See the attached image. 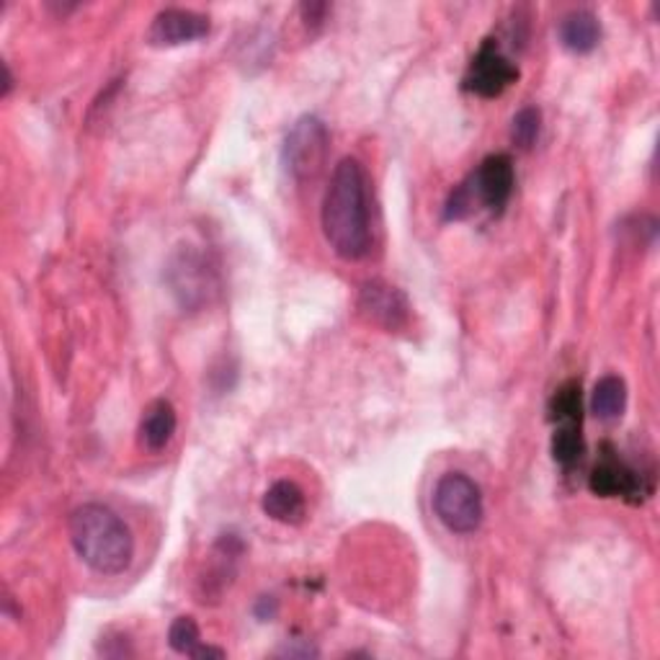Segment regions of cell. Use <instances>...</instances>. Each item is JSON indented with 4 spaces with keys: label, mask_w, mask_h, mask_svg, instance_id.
Here are the masks:
<instances>
[{
    "label": "cell",
    "mask_w": 660,
    "mask_h": 660,
    "mask_svg": "<svg viewBox=\"0 0 660 660\" xmlns=\"http://www.w3.org/2000/svg\"><path fill=\"white\" fill-rule=\"evenodd\" d=\"M279 656H286V658H317V650L313 646H286L279 650Z\"/></svg>",
    "instance_id": "603a6c76"
},
{
    "label": "cell",
    "mask_w": 660,
    "mask_h": 660,
    "mask_svg": "<svg viewBox=\"0 0 660 660\" xmlns=\"http://www.w3.org/2000/svg\"><path fill=\"white\" fill-rule=\"evenodd\" d=\"M253 611H255V617L261 619V622H271V619L276 617V611H279V604H276V599L274 596H261L259 601H255V607H253Z\"/></svg>",
    "instance_id": "44dd1931"
},
{
    "label": "cell",
    "mask_w": 660,
    "mask_h": 660,
    "mask_svg": "<svg viewBox=\"0 0 660 660\" xmlns=\"http://www.w3.org/2000/svg\"><path fill=\"white\" fill-rule=\"evenodd\" d=\"M323 235L344 261H359L371 248L367 170L356 158H344L333 168L323 197Z\"/></svg>",
    "instance_id": "6da1fadb"
},
{
    "label": "cell",
    "mask_w": 660,
    "mask_h": 660,
    "mask_svg": "<svg viewBox=\"0 0 660 660\" xmlns=\"http://www.w3.org/2000/svg\"><path fill=\"white\" fill-rule=\"evenodd\" d=\"M584 418V392L576 379L557 387L553 400H549V421L561 426H580Z\"/></svg>",
    "instance_id": "9a60e30c"
},
{
    "label": "cell",
    "mask_w": 660,
    "mask_h": 660,
    "mask_svg": "<svg viewBox=\"0 0 660 660\" xmlns=\"http://www.w3.org/2000/svg\"><path fill=\"white\" fill-rule=\"evenodd\" d=\"M433 511L439 522L454 534H472L480 530L485 516L483 491L464 472H447L433 488Z\"/></svg>",
    "instance_id": "277c9868"
},
{
    "label": "cell",
    "mask_w": 660,
    "mask_h": 660,
    "mask_svg": "<svg viewBox=\"0 0 660 660\" xmlns=\"http://www.w3.org/2000/svg\"><path fill=\"white\" fill-rule=\"evenodd\" d=\"M178 426L176 408L168 400H155L147 406L143 421H139V444L147 452H163L174 439Z\"/></svg>",
    "instance_id": "7c38bea8"
},
{
    "label": "cell",
    "mask_w": 660,
    "mask_h": 660,
    "mask_svg": "<svg viewBox=\"0 0 660 660\" xmlns=\"http://www.w3.org/2000/svg\"><path fill=\"white\" fill-rule=\"evenodd\" d=\"M224 656V650L222 648H214V646H205V642H199L197 646V650H193V653L189 656V658H197V660H201V658H217V660H222Z\"/></svg>",
    "instance_id": "cb8c5ba5"
},
{
    "label": "cell",
    "mask_w": 660,
    "mask_h": 660,
    "mask_svg": "<svg viewBox=\"0 0 660 660\" xmlns=\"http://www.w3.org/2000/svg\"><path fill=\"white\" fill-rule=\"evenodd\" d=\"M584 437H580V426H561L553 433V457L563 468H573L584 457Z\"/></svg>",
    "instance_id": "2e32d148"
},
{
    "label": "cell",
    "mask_w": 660,
    "mask_h": 660,
    "mask_svg": "<svg viewBox=\"0 0 660 660\" xmlns=\"http://www.w3.org/2000/svg\"><path fill=\"white\" fill-rule=\"evenodd\" d=\"M539 129L542 112L537 106H524L522 112L514 116V122H511V139H514V145L522 147V150H532L534 143L539 139Z\"/></svg>",
    "instance_id": "e0dca14e"
},
{
    "label": "cell",
    "mask_w": 660,
    "mask_h": 660,
    "mask_svg": "<svg viewBox=\"0 0 660 660\" xmlns=\"http://www.w3.org/2000/svg\"><path fill=\"white\" fill-rule=\"evenodd\" d=\"M263 514L279 524H300L305 518V493L292 480H279L263 495Z\"/></svg>",
    "instance_id": "4fadbf2b"
},
{
    "label": "cell",
    "mask_w": 660,
    "mask_h": 660,
    "mask_svg": "<svg viewBox=\"0 0 660 660\" xmlns=\"http://www.w3.org/2000/svg\"><path fill=\"white\" fill-rule=\"evenodd\" d=\"M331 150V132L325 122L315 114L300 116L286 132L284 147H282V163L284 170L297 184L315 181L323 174L325 163H328Z\"/></svg>",
    "instance_id": "3957f363"
},
{
    "label": "cell",
    "mask_w": 660,
    "mask_h": 660,
    "mask_svg": "<svg viewBox=\"0 0 660 660\" xmlns=\"http://www.w3.org/2000/svg\"><path fill=\"white\" fill-rule=\"evenodd\" d=\"M209 34V19L189 8H166L155 15L147 29V42L153 46H178L199 42Z\"/></svg>",
    "instance_id": "9c48e42d"
},
{
    "label": "cell",
    "mask_w": 660,
    "mask_h": 660,
    "mask_svg": "<svg viewBox=\"0 0 660 660\" xmlns=\"http://www.w3.org/2000/svg\"><path fill=\"white\" fill-rule=\"evenodd\" d=\"M201 642L199 625L193 622V617H178L174 619L168 630V646L181 656H191L197 646Z\"/></svg>",
    "instance_id": "ac0fdd59"
},
{
    "label": "cell",
    "mask_w": 660,
    "mask_h": 660,
    "mask_svg": "<svg viewBox=\"0 0 660 660\" xmlns=\"http://www.w3.org/2000/svg\"><path fill=\"white\" fill-rule=\"evenodd\" d=\"M70 542L91 570L119 576L135 557V537L124 518L101 503H83L70 516Z\"/></svg>",
    "instance_id": "7a4b0ae2"
},
{
    "label": "cell",
    "mask_w": 660,
    "mask_h": 660,
    "mask_svg": "<svg viewBox=\"0 0 660 660\" xmlns=\"http://www.w3.org/2000/svg\"><path fill=\"white\" fill-rule=\"evenodd\" d=\"M468 184L472 193H475V201H480L488 212L501 214L516 186L514 160H511L506 153L488 155L478 166L475 174L468 178Z\"/></svg>",
    "instance_id": "52a82bcc"
},
{
    "label": "cell",
    "mask_w": 660,
    "mask_h": 660,
    "mask_svg": "<svg viewBox=\"0 0 660 660\" xmlns=\"http://www.w3.org/2000/svg\"><path fill=\"white\" fill-rule=\"evenodd\" d=\"M359 310L369 323H375L385 331H400L410 321L408 297L398 286L387 284L383 279H371V282L362 286Z\"/></svg>",
    "instance_id": "ba28073f"
},
{
    "label": "cell",
    "mask_w": 660,
    "mask_h": 660,
    "mask_svg": "<svg viewBox=\"0 0 660 660\" xmlns=\"http://www.w3.org/2000/svg\"><path fill=\"white\" fill-rule=\"evenodd\" d=\"M166 282L178 305L184 310H199L214 292V271L207 255L193 245H178L166 263Z\"/></svg>",
    "instance_id": "5b68a950"
},
{
    "label": "cell",
    "mask_w": 660,
    "mask_h": 660,
    "mask_svg": "<svg viewBox=\"0 0 660 660\" xmlns=\"http://www.w3.org/2000/svg\"><path fill=\"white\" fill-rule=\"evenodd\" d=\"M588 488L601 499H627L638 503L646 495L642 475H638V470H632L625 460H619L615 452L601 457V462L588 478Z\"/></svg>",
    "instance_id": "30bf717a"
},
{
    "label": "cell",
    "mask_w": 660,
    "mask_h": 660,
    "mask_svg": "<svg viewBox=\"0 0 660 660\" xmlns=\"http://www.w3.org/2000/svg\"><path fill=\"white\" fill-rule=\"evenodd\" d=\"M557 34H561V44L565 50L576 54H588L601 42V23L596 19V13L586 11V8H578V11L563 15Z\"/></svg>",
    "instance_id": "8fae6325"
},
{
    "label": "cell",
    "mask_w": 660,
    "mask_h": 660,
    "mask_svg": "<svg viewBox=\"0 0 660 660\" xmlns=\"http://www.w3.org/2000/svg\"><path fill=\"white\" fill-rule=\"evenodd\" d=\"M627 408V383L617 375H607L596 383L591 392V410L599 421H617Z\"/></svg>",
    "instance_id": "5bb4252c"
},
{
    "label": "cell",
    "mask_w": 660,
    "mask_h": 660,
    "mask_svg": "<svg viewBox=\"0 0 660 660\" xmlns=\"http://www.w3.org/2000/svg\"><path fill=\"white\" fill-rule=\"evenodd\" d=\"M3 91H0V96H8V93H11V88H13V75H11V67H8V62H3Z\"/></svg>",
    "instance_id": "d4e9b609"
},
{
    "label": "cell",
    "mask_w": 660,
    "mask_h": 660,
    "mask_svg": "<svg viewBox=\"0 0 660 660\" xmlns=\"http://www.w3.org/2000/svg\"><path fill=\"white\" fill-rule=\"evenodd\" d=\"M300 11H302V19H305L307 27H310V23H313V27H321L325 13H328V6H325V3H305L300 8Z\"/></svg>",
    "instance_id": "7402d4cb"
},
{
    "label": "cell",
    "mask_w": 660,
    "mask_h": 660,
    "mask_svg": "<svg viewBox=\"0 0 660 660\" xmlns=\"http://www.w3.org/2000/svg\"><path fill=\"white\" fill-rule=\"evenodd\" d=\"M98 653L104 658H129L135 656V648H132V642L124 638V635H106V638L98 640Z\"/></svg>",
    "instance_id": "ffe728a7"
},
{
    "label": "cell",
    "mask_w": 660,
    "mask_h": 660,
    "mask_svg": "<svg viewBox=\"0 0 660 660\" xmlns=\"http://www.w3.org/2000/svg\"><path fill=\"white\" fill-rule=\"evenodd\" d=\"M516 81L518 67L503 54L495 39H485L475 57H472L462 83L464 91L475 93L480 98H499Z\"/></svg>",
    "instance_id": "8992f818"
},
{
    "label": "cell",
    "mask_w": 660,
    "mask_h": 660,
    "mask_svg": "<svg viewBox=\"0 0 660 660\" xmlns=\"http://www.w3.org/2000/svg\"><path fill=\"white\" fill-rule=\"evenodd\" d=\"M472 207H475V193H472L470 184L464 181L457 186V189L452 191V197H449L444 217L447 220H464V217L472 212Z\"/></svg>",
    "instance_id": "d6986e66"
}]
</instances>
